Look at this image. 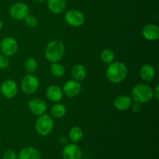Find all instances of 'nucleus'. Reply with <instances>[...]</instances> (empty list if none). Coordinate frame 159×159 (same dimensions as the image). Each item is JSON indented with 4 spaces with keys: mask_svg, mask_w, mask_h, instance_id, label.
<instances>
[{
    "mask_svg": "<svg viewBox=\"0 0 159 159\" xmlns=\"http://www.w3.org/2000/svg\"><path fill=\"white\" fill-rule=\"evenodd\" d=\"M128 74L127 65L120 61H113L110 64L106 71V77L113 84L124 82Z\"/></svg>",
    "mask_w": 159,
    "mask_h": 159,
    "instance_id": "nucleus-1",
    "label": "nucleus"
},
{
    "mask_svg": "<svg viewBox=\"0 0 159 159\" xmlns=\"http://www.w3.org/2000/svg\"><path fill=\"white\" fill-rule=\"evenodd\" d=\"M45 57L51 63L59 62L65 54V47L59 40H51L45 48Z\"/></svg>",
    "mask_w": 159,
    "mask_h": 159,
    "instance_id": "nucleus-2",
    "label": "nucleus"
},
{
    "mask_svg": "<svg viewBox=\"0 0 159 159\" xmlns=\"http://www.w3.org/2000/svg\"><path fill=\"white\" fill-rule=\"evenodd\" d=\"M154 97L153 89L147 84L141 83L135 85L131 91V98L134 102L147 103Z\"/></svg>",
    "mask_w": 159,
    "mask_h": 159,
    "instance_id": "nucleus-3",
    "label": "nucleus"
},
{
    "mask_svg": "<svg viewBox=\"0 0 159 159\" xmlns=\"http://www.w3.org/2000/svg\"><path fill=\"white\" fill-rule=\"evenodd\" d=\"M54 118L50 115H40L35 123V129L37 134L42 137H46L52 132L54 129Z\"/></svg>",
    "mask_w": 159,
    "mask_h": 159,
    "instance_id": "nucleus-4",
    "label": "nucleus"
},
{
    "mask_svg": "<svg viewBox=\"0 0 159 159\" xmlns=\"http://www.w3.org/2000/svg\"><path fill=\"white\" fill-rule=\"evenodd\" d=\"M40 81L34 75H26L21 82V89L25 94L32 95L38 90Z\"/></svg>",
    "mask_w": 159,
    "mask_h": 159,
    "instance_id": "nucleus-5",
    "label": "nucleus"
},
{
    "mask_svg": "<svg viewBox=\"0 0 159 159\" xmlns=\"http://www.w3.org/2000/svg\"><path fill=\"white\" fill-rule=\"evenodd\" d=\"M9 14L13 20H24L30 15V8L26 3L16 2L9 9Z\"/></svg>",
    "mask_w": 159,
    "mask_h": 159,
    "instance_id": "nucleus-6",
    "label": "nucleus"
},
{
    "mask_svg": "<svg viewBox=\"0 0 159 159\" xmlns=\"http://www.w3.org/2000/svg\"><path fill=\"white\" fill-rule=\"evenodd\" d=\"M18 43L13 37H6L2 40L0 43L2 54H5L7 57H12L15 55L18 51Z\"/></svg>",
    "mask_w": 159,
    "mask_h": 159,
    "instance_id": "nucleus-7",
    "label": "nucleus"
},
{
    "mask_svg": "<svg viewBox=\"0 0 159 159\" xmlns=\"http://www.w3.org/2000/svg\"><path fill=\"white\" fill-rule=\"evenodd\" d=\"M65 20L69 26L73 27H79L85 23V16L77 9H71L66 12Z\"/></svg>",
    "mask_w": 159,
    "mask_h": 159,
    "instance_id": "nucleus-8",
    "label": "nucleus"
},
{
    "mask_svg": "<svg viewBox=\"0 0 159 159\" xmlns=\"http://www.w3.org/2000/svg\"><path fill=\"white\" fill-rule=\"evenodd\" d=\"M0 92L4 97L12 99L15 97L18 93V85L12 79H6L1 84Z\"/></svg>",
    "mask_w": 159,
    "mask_h": 159,
    "instance_id": "nucleus-9",
    "label": "nucleus"
},
{
    "mask_svg": "<svg viewBox=\"0 0 159 159\" xmlns=\"http://www.w3.org/2000/svg\"><path fill=\"white\" fill-rule=\"evenodd\" d=\"M29 110L33 114L36 116H40L46 113L48 110V105L44 100L39 98H34L30 100L28 103Z\"/></svg>",
    "mask_w": 159,
    "mask_h": 159,
    "instance_id": "nucleus-10",
    "label": "nucleus"
},
{
    "mask_svg": "<svg viewBox=\"0 0 159 159\" xmlns=\"http://www.w3.org/2000/svg\"><path fill=\"white\" fill-rule=\"evenodd\" d=\"M82 90V85L79 82L75 80H69L65 83L63 86V93L68 98H74L79 96Z\"/></svg>",
    "mask_w": 159,
    "mask_h": 159,
    "instance_id": "nucleus-11",
    "label": "nucleus"
},
{
    "mask_svg": "<svg viewBox=\"0 0 159 159\" xmlns=\"http://www.w3.org/2000/svg\"><path fill=\"white\" fill-rule=\"evenodd\" d=\"M62 156L64 159H81L82 150L75 144H67L63 149Z\"/></svg>",
    "mask_w": 159,
    "mask_h": 159,
    "instance_id": "nucleus-12",
    "label": "nucleus"
},
{
    "mask_svg": "<svg viewBox=\"0 0 159 159\" xmlns=\"http://www.w3.org/2000/svg\"><path fill=\"white\" fill-rule=\"evenodd\" d=\"M142 35L144 39L147 40H156L159 38V27L158 25L154 24V23H149L145 25L143 27Z\"/></svg>",
    "mask_w": 159,
    "mask_h": 159,
    "instance_id": "nucleus-13",
    "label": "nucleus"
},
{
    "mask_svg": "<svg viewBox=\"0 0 159 159\" xmlns=\"http://www.w3.org/2000/svg\"><path fill=\"white\" fill-rule=\"evenodd\" d=\"M64 96L62 89L57 85H50L46 90V96L53 102H58L62 99Z\"/></svg>",
    "mask_w": 159,
    "mask_h": 159,
    "instance_id": "nucleus-14",
    "label": "nucleus"
},
{
    "mask_svg": "<svg viewBox=\"0 0 159 159\" xmlns=\"http://www.w3.org/2000/svg\"><path fill=\"white\" fill-rule=\"evenodd\" d=\"M132 102H133V99L130 96H127V95H121L115 99L113 105L115 108L117 109L120 111H126L129 108H130Z\"/></svg>",
    "mask_w": 159,
    "mask_h": 159,
    "instance_id": "nucleus-15",
    "label": "nucleus"
},
{
    "mask_svg": "<svg viewBox=\"0 0 159 159\" xmlns=\"http://www.w3.org/2000/svg\"><path fill=\"white\" fill-rule=\"evenodd\" d=\"M156 75V70L155 67L150 64H145L142 65L140 69V76L143 81L146 82H152Z\"/></svg>",
    "mask_w": 159,
    "mask_h": 159,
    "instance_id": "nucleus-16",
    "label": "nucleus"
},
{
    "mask_svg": "<svg viewBox=\"0 0 159 159\" xmlns=\"http://www.w3.org/2000/svg\"><path fill=\"white\" fill-rule=\"evenodd\" d=\"M48 8L52 13L61 14L66 9V0H47Z\"/></svg>",
    "mask_w": 159,
    "mask_h": 159,
    "instance_id": "nucleus-17",
    "label": "nucleus"
},
{
    "mask_svg": "<svg viewBox=\"0 0 159 159\" xmlns=\"http://www.w3.org/2000/svg\"><path fill=\"white\" fill-rule=\"evenodd\" d=\"M18 159H40V153L34 147H26L18 155Z\"/></svg>",
    "mask_w": 159,
    "mask_h": 159,
    "instance_id": "nucleus-18",
    "label": "nucleus"
},
{
    "mask_svg": "<svg viewBox=\"0 0 159 159\" xmlns=\"http://www.w3.org/2000/svg\"><path fill=\"white\" fill-rule=\"evenodd\" d=\"M87 75V71L83 65H75L71 70V76L74 80L78 82H82L85 79Z\"/></svg>",
    "mask_w": 159,
    "mask_h": 159,
    "instance_id": "nucleus-19",
    "label": "nucleus"
},
{
    "mask_svg": "<svg viewBox=\"0 0 159 159\" xmlns=\"http://www.w3.org/2000/svg\"><path fill=\"white\" fill-rule=\"evenodd\" d=\"M50 113H51V116L52 118L60 119L66 114V107L64 104L57 102L51 107Z\"/></svg>",
    "mask_w": 159,
    "mask_h": 159,
    "instance_id": "nucleus-20",
    "label": "nucleus"
},
{
    "mask_svg": "<svg viewBox=\"0 0 159 159\" xmlns=\"http://www.w3.org/2000/svg\"><path fill=\"white\" fill-rule=\"evenodd\" d=\"M84 132L82 129L79 127H73L70 129L68 132V137L69 139L72 142L77 143L80 141L83 138Z\"/></svg>",
    "mask_w": 159,
    "mask_h": 159,
    "instance_id": "nucleus-21",
    "label": "nucleus"
},
{
    "mask_svg": "<svg viewBox=\"0 0 159 159\" xmlns=\"http://www.w3.org/2000/svg\"><path fill=\"white\" fill-rule=\"evenodd\" d=\"M50 70H51V73L52 74V75L56 78H61L65 74V66L59 62L51 63Z\"/></svg>",
    "mask_w": 159,
    "mask_h": 159,
    "instance_id": "nucleus-22",
    "label": "nucleus"
},
{
    "mask_svg": "<svg viewBox=\"0 0 159 159\" xmlns=\"http://www.w3.org/2000/svg\"><path fill=\"white\" fill-rule=\"evenodd\" d=\"M100 58L103 63L107 65L113 63L115 60V54L112 50L110 49H105L101 52Z\"/></svg>",
    "mask_w": 159,
    "mask_h": 159,
    "instance_id": "nucleus-23",
    "label": "nucleus"
},
{
    "mask_svg": "<svg viewBox=\"0 0 159 159\" xmlns=\"http://www.w3.org/2000/svg\"><path fill=\"white\" fill-rule=\"evenodd\" d=\"M23 65H24L25 70L28 73H30V74L34 73L37 69V66H38L37 61L34 57H28V58H26L25 60Z\"/></svg>",
    "mask_w": 159,
    "mask_h": 159,
    "instance_id": "nucleus-24",
    "label": "nucleus"
},
{
    "mask_svg": "<svg viewBox=\"0 0 159 159\" xmlns=\"http://www.w3.org/2000/svg\"><path fill=\"white\" fill-rule=\"evenodd\" d=\"M25 24L29 28H35L38 24V20L35 16L29 15L24 20Z\"/></svg>",
    "mask_w": 159,
    "mask_h": 159,
    "instance_id": "nucleus-25",
    "label": "nucleus"
},
{
    "mask_svg": "<svg viewBox=\"0 0 159 159\" xmlns=\"http://www.w3.org/2000/svg\"><path fill=\"white\" fill-rule=\"evenodd\" d=\"M9 59L7 56L3 54H0V69H6L9 66Z\"/></svg>",
    "mask_w": 159,
    "mask_h": 159,
    "instance_id": "nucleus-26",
    "label": "nucleus"
},
{
    "mask_svg": "<svg viewBox=\"0 0 159 159\" xmlns=\"http://www.w3.org/2000/svg\"><path fill=\"white\" fill-rule=\"evenodd\" d=\"M2 159H18V155L14 151L7 150L3 153Z\"/></svg>",
    "mask_w": 159,
    "mask_h": 159,
    "instance_id": "nucleus-27",
    "label": "nucleus"
},
{
    "mask_svg": "<svg viewBox=\"0 0 159 159\" xmlns=\"http://www.w3.org/2000/svg\"><path fill=\"white\" fill-rule=\"evenodd\" d=\"M130 107H131L132 109V111L134 112V113H138V112L141 111V104L137 102H134V103L132 102Z\"/></svg>",
    "mask_w": 159,
    "mask_h": 159,
    "instance_id": "nucleus-28",
    "label": "nucleus"
},
{
    "mask_svg": "<svg viewBox=\"0 0 159 159\" xmlns=\"http://www.w3.org/2000/svg\"><path fill=\"white\" fill-rule=\"evenodd\" d=\"M153 93H154V97L156 99H159V85H157L155 87V89H153Z\"/></svg>",
    "mask_w": 159,
    "mask_h": 159,
    "instance_id": "nucleus-29",
    "label": "nucleus"
},
{
    "mask_svg": "<svg viewBox=\"0 0 159 159\" xmlns=\"http://www.w3.org/2000/svg\"><path fill=\"white\" fill-rule=\"evenodd\" d=\"M2 27H3V23H2V20H0V30H1L2 29Z\"/></svg>",
    "mask_w": 159,
    "mask_h": 159,
    "instance_id": "nucleus-30",
    "label": "nucleus"
},
{
    "mask_svg": "<svg viewBox=\"0 0 159 159\" xmlns=\"http://www.w3.org/2000/svg\"><path fill=\"white\" fill-rule=\"evenodd\" d=\"M34 1L37 2H43L47 1V0H34Z\"/></svg>",
    "mask_w": 159,
    "mask_h": 159,
    "instance_id": "nucleus-31",
    "label": "nucleus"
}]
</instances>
